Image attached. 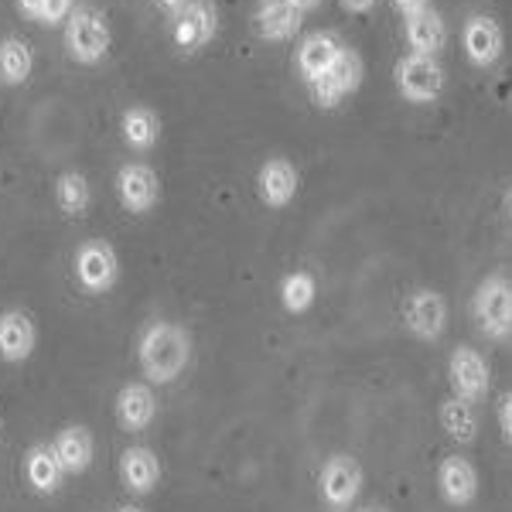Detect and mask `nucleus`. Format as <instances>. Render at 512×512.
Masks as SVG:
<instances>
[{
    "mask_svg": "<svg viewBox=\"0 0 512 512\" xmlns=\"http://www.w3.org/2000/svg\"><path fill=\"white\" fill-rule=\"evenodd\" d=\"M192 359V338L175 321H151L137 342V362L147 383H175Z\"/></svg>",
    "mask_w": 512,
    "mask_h": 512,
    "instance_id": "f257e3e1",
    "label": "nucleus"
},
{
    "mask_svg": "<svg viewBox=\"0 0 512 512\" xmlns=\"http://www.w3.org/2000/svg\"><path fill=\"white\" fill-rule=\"evenodd\" d=\"M65 52L79 65H96L110 52V24L106 14L89 4H79L72 18L65 21Z\"/></svg>",
    "mask_w": 512,
    "mask_h": 512,
    "instance_id": "f03ea898",
    "label": "nucleus"
},
{
    "mask_svg": "<svg viewBox=\"0 0 512 512\" xmlns=\"http://www.w3.org/2000/svg\"><path fill=\"white\" fill-rule=\"evenodd\" d=\"M472 315L485 338L506 342L512 335V280L502 274L485 277L472 297Z\"/></svg>",
    "mask_w": 512,
    "mask_h": 512,
    "instance_id": "7ed1b4c3",
    "label": "nucleus"
},
{
    "mask_svg": "<svg viewBox=\"0 0 512 512\" xmlns=\"http://www.w3.org/2000/svg\"><path fill=\"white\" fill-rule=\"evenodd\" d=\"M393 82L410 103H434L444 93V65L434 55L407 52L393 65Z\"/></svg>",
    "mask_w": 512,
    "mask_h": 512,
    "instance_id": "20e7f679",
    "label": "nucleus"
},
{
    "mask_svg": "<svg viewBox=\"0 0 512 512\" xmlns=\"http://www.w3.org/2000/svg\"><path fill=\"white\" fill-rule=\"evenodd\" d=\"M72 267H76V280L82 284V291L106 294L120 277V256L106 239H86V243H79Z\"/></svg>",
    "mask_w": 512,
    "mask_h": 512,
    "instance_id": "39448f33",
    "label": "nucleus"
},
{
    "mask_svg": "<svg viewBox=\"0 0 512 512\" xmlns=\"http://www.w3.org/2000/svg\"><path fill=\"white\" fill-rule=\"evenodd\" d=\"M321 499L332 509H349L362 492V465L352 454H332L318 475Z\"/></svg>",
    "mask_w": 512,
    "mask_h": 512,
    "instance_id": "423d86ee",
    "label": "nucleus"
},
{
    "mask_svg": "<svg viewBox=\"0 0 512 512\" xmlns=\"http://www.w3.org/2000/svg\"><path fill=\"white\" fill-rule=\"evenodd\" d=\"M448 379H451L454 396H461V400H468V403H478L485 393H489L492 369L478 349H472V345H458L448 359Z\"/></svg>",
    "mask_w": 512,
    "mask_h": 512,
    "instance_id": "0eeeda50",
    "label": "nucleus"
},
{
    "mask_svg": "<svg viewBox=\"0 0 512 512\" xmlns=\"http://www.w3.org/2000/svg\"><path fill=\"white\" fill-rule=\"evenodd\" d=\"M219 31V14H216V4L212 0H188L185 7L175 14V45L181 48L185 55H195L216 38Z\"/></svg>",
    "mask_w": 512,
    "mask_h": 512,
    "instance_id": "6e6552de",
    "label": "nucleus"
},
{
    "mask_svg": "<svg viewBox=\"0 0 512 512\" xmlns=\"http://www.w3.org/2000/svg\"><path fill=\"white\" fill-rule=\"evenodd\" d=\"M362 86V59L352 52V48H342V55L335 59L332 69L321 79L311 82V99L321 106V110H332V106L342 103V96L355 93Z\"/></svg>",
    "mask_w": 512,
    "mask_h": 512,
    "instance_id": "1a4fd4ad",
    "label": "nucleus"
},
{
    "mask_svg": "<svg viewBox=\"0 0 512 512\" xmlns=\"http://www.w3.org/2000/svg\"><path fill=\"white\" fill-rule=\"evenodd\" d=\"M403 325L420 342H437L448 328V301L437 291H414L403 304Z\"/></svg>",
    "mask_w": 512,
    "mask_h": 512,
    "instance_id": "9d476101",
    "label": "nucleus"
},
{
    "mask_svg": "<svg viewBox=\"0 0 512 512\" xmlns=\"http://www.w3.org/2000/svg\"><path fill=\"white\" fill-rule=\"evenodd\" d=\"M117 192H120L123 209L134 212V216H144V212H151L154 205L161 202V178L151 164L130 161V164H123L117 175Z\"/></svg>",
    "mask_w": 512,
    "mask_h": 512,
    "instance_id": "9b49d317",
    "label": "nucleus"
},
{
    "mask_svg": "<svg viewBox=\"0 0 512 512\" xmlns=\"http://www.w3.org/2000/svg\"><path fill=\"white\" fill-rule=\"evenodd\" d=\"M461 45H465L468 62L478 65V69H489V65L499 62L502 52H506V35H502L495 18L475 14V18H468L465 31H461Z\"/></svg>",
    "mask_w": 512,
    "mask_h": 512,
    "instance_id": "f8f14e48",
    "label": "nucleus"
},
{
    "mask_svg": "<svg viewBox=\"0 0 512 512\" xmlns=\"http://www.w3.org/2000/svg\"><path fill=\"white\" fill-rule=\"evenodd\" d=\"M478 472L475 465L468 458H461V454H448V458L441 461V468H437V489H441L444 502L454 509H465L472 506L478 499Z\"/></svg>",
    "mask_w": 512,
    "mask_h": 512,
    "instance_id": "ddd939ff",
    "label": "nucleus"
},
{
    "mask_svg": "<svg viewBox=\"0 0 512 512\" xmlns=\"http://www.w3.org/2000/svg\"><path fill=\"white\" fill-rule=\"evenodd\" d=\"M297 188H301V175L287 158H270L256 175V192H260V202L267 209H287L294 202Z\"/></svg>",
    "mask_w": 512,
    "mask_h": 512,
    "instance_id": "4468645a",
    "label": "nucleus"
},
{
    "mask_svg": "<svg viewBox=\"0 0 512 512\" xmlns=\"http://www.w3.org/2000/svg\"><path fill=\"white\" fill-rule=\"evenodd\" d=\"M304 14L294 7V0H256L253 28L267 41H291L301 31Z\"/></svg>",
    "mask_w": 512,
    "mask_h": 512,
    "instance_id": "2eb2a0df",
    "label": "nucleus"
},
{
    "mask_svg": "<svg viewBox=\"0 0 512 512\" xmlns=\"http://www.w3.org/2000/svg\"><path fill=\"white\" fill-rule=\"evenodd\" d=\"M342 41H338V35H332V31H315V35H308L301 41V48H297V72H301V79L315 82L325 76L328 69L335 65V59L342 55Z\"/></svg>",
    "mask_w": 512,
    "mask_h": 512,
    "instance_id": "dca6fc26",
    "label": "nucleus"
},
{
    "mask_svg": "<svg viewBox=\"0 0 512 512\" xmlns=\"http://www.w3.org/2000/svg\"><path fill=\"white\" fill-rule=\"evenodd\" d=\"M158 417V396L147 383H127L117 393V420L123 431H147Z\"/></svg>",
    "mask_w": 512,
    "mask_h": 512,
    "instance_id": "f3484780",
    "label": "nucleus"
},
{
    "mask_svg": "<svg viewBox=\"0 0 512 512\" xmlns=\"http://www.w3.org/2000/svg\"><path fill=\"white\" fill-rule=\"evenodd\" d=\"M38 342L35 321H31L24 311H4L0 315V359L18 366V362L31 359Z\"/></svg>",
    "mask_w": 512,
    "mask_h": 512,
    "instance_id": "a211bd4d",
    "label": "nucleus"
},
{
    "mask_svg": "<svg viewBox=\"0 0 512 512\" xmlns=\"http://www.w3.org/2000/svg\"><path fill=\"white\" fill-rule=\"evenodd\" d=\"M120 478L123 485H127L134 495H147L158 489L161 482V461L158 454L151 448H144V444H137V448H127L120 454Z\"/></svg>",
    "mask_w": 512,
    "mask_h": 512,
    "instance_id": "6ab92c4d",
    "label": "nucleus"
},
{
    "mask_svg": "<svg viewBox=\"0 0 512 512\" xmlns=\"http://www.w3.org/2000/svg\"><path fill=\"white\" fill-rule=\"evenodd\" d=\"M403 31H407L410 52H417V55H434L437 59V52L448 45V24H444V18L434 7H427V11H420V14H410V18L403 21Z\"/></svg>",
    "mask_w": 512,
    "mask_h": 512,
    "instance_id": "aec40b11",
    "label": "nucleus"
},
{
    "mask_svg": "<svg viewBox=\"0 0 512 512\" xmlns=\"http://www.w3.org/2000/svg\"><path fill=\"white\" fill-rule=\"evenodd\" d=\"M55 454H59L65 475H82L89 465H93V454H96V441H93V431L82 424H72L59 431V437L52 441Z\"/></svg>",
    "mask_w": 512,
    "mask_h": 512,
    "instance_id": "412c9836",
    "label": "nucleus"
},
{
    "mask_svg": "<svg viewBox=\"0 0 512 512\" xmlns=\"http://www.w3.org/2000/svg\"><path fill=\"white\" fill-rule=\"evenodd\" d=\"M24 478H28V485L38 495H55L62 489L65 468L52 444H35L28 451V458H24Z\"/></svg>",
    "mask_w": 512,
    "mask_h": 512,
    "instance_id": "4be33fe9",
    "label": "nucleus"
},
{
    "mask_svg": "<svg viewBox=\"0 0 512 512\" xmlns=\"http://www.w3.org/2000/svg\"><path fill=\"white\" fill-rule=\"evenodd\" d=\"M437 417H441V427H444V434H448L451 441L475 444V437H478V417H475V407L468 400H461V396L451 393L448 400L441 403Z\"/></svg>",
    "mask_w": 512,
    "mask_h": 512,
    "instance_id": "5701e85b",
    "label": "nucleus"
},
{
    "mask_svg": "<svg viewBox=\"0 0 512 512\" xmlns=\"http://www.w3.org/2000/svg\"><path fill=\"white\" fill-rule=\"evenodd\" d=\"M161 137V120L151 106H130L123 113V140H127L130 151H151Z\"/></svg>",
    "mask_w": 512,
    "mask_h": 512,
    "instance_id": "b1692460",
    "label": "nucleus"
},
{
    "mask_svg": "<svg viewBox=\"0 0 512 512\" xmlns=\"http://www.w3.org/2000/svg\"><path fill=\"white\" fill-rule=\"evenodd\" d=\"M35 69V55H31L28 41L21 38H4L0 41V82L4 86H24Z\"/></svg>",
    "mask_w": 512,
    "mask_h": 512,
    "instance_id": "393cba45",
    "label": "nucleus"
},
{
    "mask_svg": "<svg viewBox=\"0 0 512 512\" xmlns=\"http://www.w3.org/2000/svg\"><path fill=\"white\" fill-rule=\"evenodd\" d=\"M55 202H59L62 216L79 219L86 216L89 202H93V192H89V181L79 175V171H65L55 181Z\"/></svg>",
    "mask_w": 512,
    "mask_h": 512,
    "instance_id": "a878e982",
    "label": "nucleus"
},
{
    "mask_svg": "<svg viewBox=\"0 0 512 512\" xmlns=\"http://www.w3.org/2000/svg\"><path fill=\"white\" fill-rule=\"evenodd\" d=\"M315 297H318V280L311 274H304V270L287 274L284 284H280V301H284V308L291 311V315H304V311L315 304Z\"/></svg>",
    "mask_w": 512,
    "mask_h": 512,
    "instance_id": "bb28decb",
    "label": "nucleus"
},
{
    "mask_svg": "<svg viewBox=\"0 0 512 512\" xmlns=\"http://www.w3.org/2000/svg\"><path fill=\"white\" fill-rule=\"evenodd\" d=\"M76 11V0H45L41 4V14H38V24H48V28H59L72 18Z\"/></svg>",
    "mask_w": 512,
    "mask_h": 512,
    "instance_id": "cd10ccee",
    "label": "nucleus"
},
{
    "mask_svg": "<svg viewBox=\"0 0 512 512\" xmlns=\"http://www.w3.org/2000/svg\"><path fill=\"white\" fill-rule=\"evenodd\" d=\"M499 431L512 444V393L502 396V403H499Z\"/></svg>",
    "mask_w": 512,
    "mask_h": 512,
    "instance_id": "c85d7f7f",
    "label": "nucleus"
},
{
    "mask_svg": "<svg viewBox=\"0 0 512 512\" xmlns=\"http://www.w3.org/2000/svg\"><path fill=\"white\" fill-rule=\"evenodd\" d=\"M393 7L403 14V18H410V14H420L431 7V0H393Z\"/></svg>",
    "mask_w": 512,
    "mask_h": 512,
    "instance_id": "c756f323",
    "label": "nucleus"
},
{
    "mask_svg": "<svg viewBox=\"0 0 512 512\" xmlns=\"http://www.w3.org/2000/svg\"><path fill=\"white\" fill-rule=\"evenodd\" d=\"M14 4H18V11H21L24 18H28V21H38V14H41V4H45V0H14Z\"/></svg>",
    "mask_w": 512,
    "mask_h": 512,
    "instance_id": "7c9ffc66",
    "label": "nucleus"
},
{
    "mask_svg": "<svg viewBox=\"0 0 512 512\" xmlns=\"http://www.w3.org/2000/svg\"><path fill=\"white\" fill-rule=\"evenodd\" d=\"M349 14H369L376 7V0H338Z\"/></svg>",
    "mask_w": 512,
    "mask_h": 512,
    "instance_id": "2f4dec72",
    "label": "nucleus"
},
{
    "mask_svg": "<svg viewBox=\"0 0 512 512\" xmlns=\"http://www.w3.org/2000/svg\"><path fill=\"white\" fill-rule=\"evenodd\" d=\"M321 4H325V0H294V7H297V11H301V14H311V11H318Z\"/></svg>",
    "mask_w": 512,
    "mask_h": 512,
    "instance_id": "473e14b6",
    "label": "nucleus"
},
{
    "mask_svg": "<svg viewBox=\"0 0 512 512\" xmlns=\"http://www.w3.org/2000/svg\"><path fill=\"white\" fill-rule=\"evenodd\" d=\"M158 4L164 7V11L178 14V11H181V7H185V4H188V0H158Z\"/></svg>",
    "mask_w": 512,
    "mask_h": 512,
    "instance_id": "72a5a7b5",
    "label": "nucleus"
},
{
    "mask_svg": "<svg viewBox=\"0 0 512 512\" xmlns=\"http://www.w3.org/2000/svg\"><path fill=\"white\" fill-rule=\"evenodd\" d=\"M502 209H506V219L512 222V188L506 192V198H502Z\"/></svg>",
    "mask_w": 512,
    "mask_h": 512,
    "instance_id": "f704fd0d",
    "label": "nucleus"
},
{
    "mask_svg": "<svg viewBox=\"0 0 512 512\" xmlns=\"http://www.w3.org/2000/svg\"><path fill=\"white\" fill-rule=\"evenodd\" d=\"M362 512H390L386 506H369V509H362Z\"/></svg>",
    "mask_w": 512,
    "mask_h": 512,
    "instance_id": "c9c22d12",
    "label": "nucleus"
},
{
    "mask_svg": "<svg viewBox=\"0 0 512 512\" xmlns=\"http://www.w3.org/2000/svg\"><path fill=\"white\" fill-rule=\"evenodd\" d=\"M117 512H144V509H137V506H123V509H117Z\"/></svg>",
    "mask_w": 512,
    "mask_h": 512,
    "instance_id": "e433bc0d",
    "label": "nucleus"
}]
</instances>
